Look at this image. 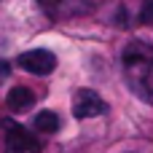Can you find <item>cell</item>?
Returning a JSON list of instances; mask_svg holds the SVG:
<instances>
[{
	"label": "cell",
	"mask_w": 153,
	"mask_h": 153,
	"mask_svg": "<svg viewBox=\"0 0 153 153\" xmlns=\"http://www.w3.org/2000/svg\"><path fill=\"white\" fill-rule=\"evenodd\" d=\"M121 67L129 91L145 105H153V46L145 40H129L121 51Z\"/></svg>",
	"instance_id": "obj_1"
},
{
	"label": "cell",
	"mask_w": 153,
	"mask_h": 153,
	"mask_svg": "<svg viewBox=\"0 0 153 153\" xmlns=\"http://www.w3.org/2000/svg\"><path fill=\"white\" fill-rule=\"evenodd\" d=\"M3 132H5V148H8V153H38L40 151V140L35 134H30L22 124L3 121Z\"/></svg>",
	"instance_id": "obj_2"
},
{
	"label": "cell",
	"mask_w": 153,
	"mask_h": 153,
	"mask_svg": "<svg viewBox=\"0 0 153 153\" xmlns=\"http://www.w3.org/2000/svg\"><path fill=\"white\" fill-rule=\"evenodd\" d=\"M73 113H75V118H97V116L108 113V102L94 89H78L73 97Z\"/></svg>",
	"instance_id": "obj_3"
},
{
	"label": "cell",
	"mask_w": 153,
	"mask_h": 153,
	"mask_svg": "<svg viewBox=\"0 0 153 153\" xmlns=\"http://www.w3.org/2000/svg\"><path fill=\"white\" fill-rule=\"evenodd\" d=\"M16 65H19L22 70L32 73V75H48V73H54V67H56V56H54L48 48H32V51H24V54L16 59Z\"/></svg>",
	"instance_id": "obj_4"
},
{
	"label": "cell",
	"mask_w": 153,
	"mask_h": 153,
	"mask_svg": "<svg viewBox=\"0 0 153 153\" xmlns=\"http://www.w3.org/2000/svg\"><path fill=\"white\" fill-rule=\"evenodd\" d=\"M38 5L51 19H75V16H83L91 8L89 0H38Z\"/></svg>",
	"instance_id": "obj_5"
},
{
	"label": "cell",
	"mask_w": 153,
	"mask_h": 153,
	"mask_svg": "<svg viewBox=\"0 0 153 153\" xmlns=\"http://www.w3.org/2000/svg\"><path fill=\"white\" fill-rule=\"evenodd\" d=\"M8 108L13 110V113H24V110H30L32 105H35V91L32 89H27V86H13L11 91H8Z\"/></svg>",
	"instance_id": "obj_6"
},
{
	"label": "cell",
	"mask_w": 153,
	"mask_h": 153,
	"mask_svg": "<svg viewBox=\"0 0 153 153\" xmlns=\"http://www.w3.org/2000/svg\"><path fill=\"white\" fill-rule=\"evenodd\" d=\"M35 129H38L40 134H54V132H59V116H56L54 110L38 113V116H35Z\"/></svg>",
	"instance_id": "obj_7"
},
{
	"label": "cell",
	"mask_w": 153,
	"mask_h": 153,
	"mask_svg": "<svg viewBox=\"0 0 153 153\" xmlns=\"http://www.w3.org/2000/svg\"><path fill=\"white\" fill-rule=\"evenodd\" d=\"M140 22L143 24H153V0H145L140 8Z\"/></svg>",
	"instance_id": "obj_8"
},
{
	"label": "cell",
	"mask_w": 153,
	"mask_h": 153,
	"mask_svg": "<svg viewBox=\"0 0 153 153\" xmlns=\"http://www.w3.org/2000/svg\"><path fill=\"white\" fill-rule=\"evenodd\" d=\"M0 75H8V65L5 62H0Z\"/></svg>",
	"instance_id": "obj_9"
}]
</instances>
